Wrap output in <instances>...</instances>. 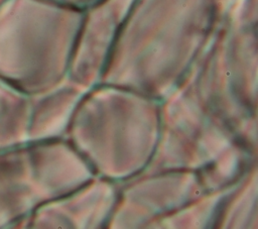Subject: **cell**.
<instances>
[{
  "mask_svg": "<svg viewBox=\"0 0 258 229\" xmlns=\"http://www.w3.org/2000/svg\"><path fill=\"white\" fill-rule=\"evenodd\" d=\"M5 1H6V0H0V4H3Z\"/></svg>",
  "mask_w": 258,
  "mask_h": 229,
  "instance_id": "cell-1",
  "label": "cell"
}]
</instances>
